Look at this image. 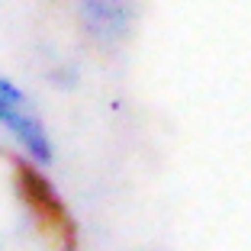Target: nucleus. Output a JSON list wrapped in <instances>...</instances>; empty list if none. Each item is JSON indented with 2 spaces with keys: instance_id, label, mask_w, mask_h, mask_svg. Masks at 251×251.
I'll return each instance as SVG.
<instances>
[{
  "instance_id": "f257e3e1",
  "label": "nucleus",
  "mask_w": 251,
  "mask_h": 251,
  "mask_svg": "<svg viewBox=\"0 0 251 251\" xmlns=\"http://www.w3.org/2000/svg\"><path fill=\"white\" fill-rule=\"evenodd\" d=\"M26 245L74 251L77 235L42 168L26 158H13L0 187V251H26Z\"/></svg>"
},
{
  "instance_id": "f03ea898",
  "label": "nucleus",
  "mask_w": 251,
  "mask_h": 251,
  "mask_svg": "<svg viewBox=\"0 0 251 251\" xmlns=\"http://www.w3.org/2000/svg\"><path fill=\"white\" fill-rule=\"evenodd\" d=\"M0 129L20 145L26 161L39 164V168L52 164L55 142H52V132H49L42 113L32 103V97L16 81L3 77V74H0Z\"/></svg>"
},
{
  "instance_id": "7ed1b4c3",
  "label": "nucleus",
  "mask_w": 251,
  "mask_h": 251,
  "mask_svg": "<svg viewBox=\"0 0 251 251\" xmlns=\"http://www.w3.org/2000/svg\"><path fill=\"white\" fill-rule=\"evenodd\" d=\"M81 20L90 39L100 45H116L132 29L135 0H81Z\"/></svg>"
}]
</instances>
